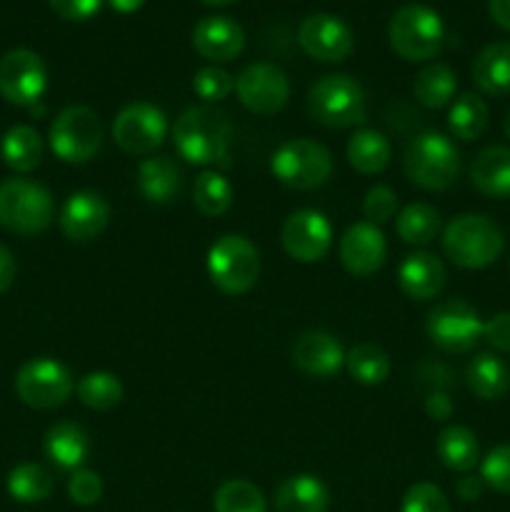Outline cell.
<instances>
[{"instance_id": "26", "label": "cell", "mask_w": 510, "mask_h": 512, "mask_svg": "<svg viewBox=\"0 0 510 512\" xmlns=\"http://www.w3.org/2000/svg\"><path fill=\"white\" fill-rule=\"evenodd\" d=\"M43 450L58 468L78 470L90 455V438L78 423H55L45 433Z\"/></svg>"}, {"instance_id": "12", "label": "cell", "mask_w": 510, "mask_h": 512, "mask_svg": "<svg viewBox=\"0 0 510 512\" xmlns=\"http://www.w3.org/2000/svg\"><path fill=\"white\" fill-rule=\"evenodd\" d=\"M168 135V118L153 103H130L115 115L113 140L128 155H153Z\"/></svg>"}, {"instance_id": "49", "label": "cell", "mask_w": 510, "mask_h": 512, "mask_svg": "<svg viewBox=\"0 0 510 512\" xmlns=\"http://www.w3.org/2000/svg\"><path fill=\"white\" fill-rule=\"evenodd\" d=\"M490 18L510 33V0H488Z\"/></svg>"}, {"instance_id": "1", "label": "cell", "mask_w": 510, "mask_h": 512, "mask_svg": "<svg viewBox=\"0 0 510 512\" xmlns=\"http://www.w3.org/2000/svg\"><path fill=\"white\" fill-rule=\"evenodd\" d=\"M235 128L228 113L215 105H193L175 120L173 143L180 158L193 165H230Z\"/></svg>"}, {"instance_id": "46", "label": "cell", "mask_w": 510, "mask_h": 512, "mask_svg": "<svg viewBox=\"0 0 510 512\" xmlns=\"http://www.w3.org/2000/svg\"><path fill=\"white\" fill-rule=\"evenodd\" d=\"M425 413H428L430 420L443 423V420H448L450 415H453V400H450V395L445 393V390L435 388L433 393L425 398Z\"/></svg>"}, {"instance_id": "41", "label": "cell", "mask_w": 510, "mask_h": 512, "mask_svg": "<svg viewBox=\"0 0 510 512\" xmlns=\"http://www.w3.org/2000/svg\"><path fill=\"white\" fill-rule=\"evenodd\" d=\"M403 512H450V503L443 490L433 483H415L410 485L408 493L403 495Z\"/></svg>"}, {"instance_id": "34", "label": "cell", "mask_w": 510, "mask_h": 512, "mask_svg": "<svg viewBox=\"0 0 510 512\" xmlns=\"http://www.w3.org/2000/svg\"><path fill=\"white\" fill-rule=\"evenodd\" d=\"M395 233L408 245H430L440 233V213L428 203H410L395 218Z\"/></svg>"}, {"instance_id": "35", "label": "cell", "mask_w": 510, "mask_h": 512, "mask_svg": "<svg viewBox=\"0 0 510 512\" xmlns=\"http://www.w3.org/2000/svg\"><path fill=\"white\" fill-rule=\"evenodd\" d=\"M345 368L360 385H383L390 378V358L380 345L360 343L345 353Z\"/></svg>"}, {"instance_id": "3", "label": "cell", "mask_w": 510, "mask_h": 512, "mask_svg": "<svg viewBox=\"0 0 510 512\" xmlns=\"http://www.w3.org/2000/svg\"><path fill=\"white\" fill-rule=\"evenodd\" d=\"M403 170L410 183L423 190H448L460 175V153L448 135L425 130L415 135L403 155Z\"/></svg>"}, {"instance_id": "43", "label": "cell", "mask_w": 510, "mask_h": 512, "mask_svg": "<svg viewBox=\"0 0 510 512\" xmlns=\"http://www.w3.org/2000/svg\"><path fill=\"white\" fill-rule=\"evenodd\" d=\"M395 210H398V195H395V190H390L388 185H373V188L365 193L363 215L368 218V223H388L395 215Z\"/></svg>"}, {"instance_id": "15", "label": "cell", "mask_w": 510, "mask_h": 512, "mask_svg": "<svg viewBox=\"0 0 510 512\" xmlns=\"http://www.w3.org/2000/svg\"><path fill=\"white\" fill-rule=\"evenodd\" d=\"M280 243L295 263H318L333 248V225L320 210H295L283 223Z\"/></svg>"}, {"instance_id": "45", "label": "cell", "mask_w": 510, "mask_h": 512, "mask_svg": "<svg viewBox=\"0 0 510 512\" xmlns=\"http://www.w3.org/2000/svg\"><path fill=\"white\" fill-rule=\"evenodd\" d=\"M483 338L493 350L510 355V310L495 313L493 318L483 325Z\"/></svg>"}, {"instance_id": "27", "label": "cell", "mask_w": 510, "mask_h": 512, "mask_svg": "<svg viewBox=\"0 0 510 512\" xmlns=\"http://www.w3.org/2000/svg\"><path fill=\"white\" fill-rule=\"evenodd\" d=\"M465 385L480 400H500L510 390V365L495 353H478L465 368Z\"/></svg>"}, {"instance_id": "30", "label": "cell", "mask_w": 510, "mask_h": 512, "mask_svg": "<svg viewBox=\"0 0 510 512\" xmlns=\"http://www.w3.org/2000/svg\"><path fill=\"white\" fill-rule=\"evenodd\" d=\"M0 155L15 173H33L43 160V138L30 125H13L0 140Z\"/></svg>"}, {"instance_id": "51", "label": "cell", "mask_w": 510, "mask_h": 512, "mask_svg": "<svg viewBox=\"0 0 510 512\" xmlns=\"http://www.w3.org/2000/svg\"><path fill=\"white\" fill-rule=\"evenodd\" d=\"M205 5H215V8H225V5H233L235 0H203Z\"/></svg>"}, {"instance_id": "13", "label": "cell", "mask_w": 510, "mask_h": 512, "mask_svg": "<svg viewBox=\"0 0 510 512\" xmlns=\"http://www.w3.org/2000/svg\"><path fill=\"white\" fill-rule=\"evenodd\" d=\"M48 88L43 58L28 48H15L0 58V95L10 105L33 108Z\"/></svg>"}, {"instance_id": "37", "label": "cell", "mask_w": 510, "mask_h": 512, "mask_svg": "<svg viewBox=\"0 0 510 512\" xmlns=\"http://www.w3.org/2000/svg\"><path fill=\"white\" fill-rule=\"evenodd\" d=\"M75 393H78V400L85 405V408L108 413V410L118 408L125 390H123V383H120L113 373L95 370V373L83 375V378L78 380Z\"/></svg>"}, {"instance_id": "39", "label": "cell", "mask_w": 510, "mask_h": 512, "mask_svg": "<svg viewBox=\"0 0 510 512\" xmlns=\"http://www.w3.org/2000/svg\"><path fill=\"white\" fill-rule=\"evenodd\" d=\"M193 90L205 103H220L235 90V78L218 65H205L193 75Z\"/></svg>"}, {"instance_id": "32", "label": "cell", "mask_w": 510, "mask_h": 512, "mask_svg": "<svg viewBox=\"0 0 510 512\" xmlns=\"http://www.w3.org/2000/svg\"><path fill=\"white\" fill-rule=\"evenodd\" d=\"M490 110L485 100L475 93H463L450 103L448 128L463 143H473L488 130Z\"/></svg>"}, {"instance_id": "40", "label": "cell", "mask_w": 510, "mask_h": 512, "mask_svg": "<svg viewBox=\"0 0 510 512\" xmlns=\"http://www.w3.org/2000/svg\"><path fill=\"white\" fill-rule=\"evenodd\" d=\"M480 478L495 493L510 495V443L498 445L480 460Z\"/></svg>"}, {"instance_id": "4", "label": "cell", "mask_w": 510, "mask_h": 512, "mask_svg": "<svg viewBox=\"0 0 510 512\" xmlns=\"http://www.w3.org/2000/svg\"><path fill=\"white\" fill-rule=\"evenodd\" d=\"M388 40L395 55L408 63L433 60L445 45L443 18L430 5L408 3L395 10L390 18Z\"/></svg>"}, {"instance_id": "50", "label": "cell", "mask_w": 510, "mask_h": 512, "mask_svg": "<svg viewBox=\"0 0 510 512\" xmlns=\"http://www.w3.org/2000/svg\"><path fill=\"white\" fill-rule=\"evenodd\" d=\"M110 8L115 10V13H135V10H140L145 5V0H108Z\"/></svg>"}, {"instance_id": "29", "label": "cell", "mask_w": 510, "mask_h": 512, "mask_svg": "<svg viewBox=\"0 0 510 512\" xmlns=\"http://www.w3.org/2000/svg\"><path fill=\"white\" fill-rule=\"evenodd\" d=\"M345 155H348V163L353 170L363 175H378L388 168L393 148H390V140L380 130L365 128L350 135Z\"/></svg>"}, {"instance_id": "7", "label": "cell", "mask_w": 510, "mask_h": 512, "mask_svg": "<svg viewBox=\"0 0 510 512\" xmlns=\"http://www.w3.org/2000/svg\"><path fill=\"white\" fill-rule=\"evenodd\" d=\"M210 283L225 295H245L260 278V253L245 235H223L208 250Z\"/></svg>"}, {"instance_id": "8", "label": "cell", "mask_w": 510, "mask_h": 512, "mask_svg": "<svg viewBox=\"0 0 510 512\" xmlns=\"http://www.w3.org/2000/svg\"><path fill=\"white\" fill-rule=\"evenodd\" d=\"M275 180L290 190H315L333 175V155L310 138H293L280 145L270 158Z\"/></svg>"}, {"instance_id": "24", "label": "cell", "mask_w": 510, "mask_h": 512, "mask_svg": "<svg viewBox=\"0 0 510 512\" xmlns=\"http://www.w3.org/2000/svg\"><path fill=\"white\" fill-rule=\"evenodd\" d=\"M328 505V485L310 473L290 475L275 490V510L278 512H328Z\"/></svg>"}, {"instance_id": "42", "label": "cell", "mask_w": 510, "mask_h": 512, "mask_svg": "<svg viewBox=\"0 0 510 512\" xmlns=\"http://www.w3.org/2000/svg\"><path fill=\"white\" fill-rule=\"evenodd\" d=\"M68 495L75 505L90 508V505H95L103 498V480H100V475L95 470H73V475L68 478Z\"/></svg>"}, {"instance_id": "33", "label": "cell", "mask_w": 510, "mask_h": 512, "mask_svg": "<svg viewBox=\"0 0 510 512\" xmlns=\"http://www.w3.org/2000/svg\"><path fill=\"white\" fill-rule=\"evenodd\" d=\"M235 190L218 170H203L193 183V205L205 218H220L233 208Z\"/></svg>"}, {"instance_id": "6", "label": "cell", "mask_w": 510, "mask_h": 512, "mask_svg": "<svg viewBox=\"0 0 510 512\" xmlns=\"http://www.w3.org/2000/svg\"><path fill=\"white\" fill-rule=\"evenodd\" d=\"M55 203L48 188L28 178L0 183V225L15 235H38L53 223Z\"/></svg>"}, {"instance_id": "9", "label": "cell", "mask_w": 510, "mask_h": 512, "mask_svg": "<svg viewBox=\"0 0 510 512\" xmlns=\"http://www.w3.org/2000/svg\"><path fill=\"white\" fill-rule=\"evenodd\" d=\"M48 145L68 165H83L95 158L103 145V123L88 105H68L50 123Z\"/></svg>"}, {"instance_id": "5", "label": "cell", "mask_w": 510, "mask_h": 512, "mask_svg": "<svg viewBox=\"0 0 510 512\" xmlns=\"http://www.w3.org/2000/svg\"><path fill=\"white\" fill-rule=\"evenodd\" d=\"M308 113L323 128H353L368 120L365 90L350 75H325L308 90Z\"/></svg>"}, {"instance_id": "31", "label": "cell", "mask_w": 510, "mask_h": 512, "mask_svg": "<svg viewBox=\"0 0 510 512\" xmlns=\"http://www.w3.org/2000/svg\"><path fill=\"white\" fill-rule=\"evenodd\" d=\"M458 90V75L445 63H430L415 75L413 95L423 108L440 110L453 103Z\"/></svg>"}, {"instance_id": "23", "label": "cell", "mask_w": 510, "mask_h": 512, "mask_svg": "<svg viewBox=\"0 0 510 512\" xmlns=\"http://www.w3.org/2000/svg\"><path fill=\"white\" fill-rule=\"evenodd\" d=\"M183 173L168 155H148L138 165V190L148 203L168 205L178 198Z\"/></svg>"}, {"instance_id": "38", "label": "cell", "mask_w": 510, "mask_h": 512, "mask_svg": "<svg viewBox=\"0 0 510 512\" xmlns=\"http://www.w3.org/2000/svg\"><path fill=\"white\" fill-rule=\"evenodd\" d=\"M215 512H268L263 493L250 480H228L215 490Z\"/></svg>"}, {"instance_id": "17", "label": "cell", "mask_w": 510, "mask_h": 512, "mask_svg": "<svg viewBox=\"0 0 510 512\" xmlns=\"http://www.w3.org/2000/svg\"><path fill=\"white\" fill-rule=\"evenodd\" d=\"M110 223V205L95 190H78L63 203L58 225L63 235L73 243H90L100 238Z\"/></svg>"}, {"instance_id": "52", "label": "cell", "mask_w": 510, "mask_h": 512, "mask_svg": "<svg viewBox=\"0 0 510 512\" xmlns=\"http://www.w3.org/2000/svg\"><path fill=\"white\" fill-rule=\"evenodd\" d=\"M503 130H505V138L510 140V110L505 113V118H503Z\"/></svg>"}, {"instance_id": "10", "label": "cell", "mask_w": 510, "mask_h": 512, "mask_svg": "<svg viewBox=\"0 0 510 512\" xmlns=\"http://www.w3.org/2000/svg\"><path fill=\"white\" fill-rule=\"evenodd\" d=\"M73 390L75 380L70 370L60 360L45 355L28 360L15 373V395L20 403L33 410L60 408L73 395Z\"/></svg>"}, {"instance_id": "36", "label": "cell", "mask_w": 510, "mask_h": 512, "mask_svg": "<svg viewBox=\"0 0 510 512\" xmlns=\"http://www.w3.org/2000/svg\"><path fill=\"white\" fill-rule=\"evenodd\" d=\"M8 493L18 503L35 505L43 503L53 493V478L48 470L38 463H20L8 475Z\"/></svg>"}, {"instance_id": "19", "label": "cell", "mask_w": 510, "mask_h": 512, "mask_svg": "<svg viewBox=\"0 0 510 512\" xmlns=\"http://www.w3.org/2000/svg\"><path fill=\"white\" fill-rule=\"evenodd\" d=\"M293 365L308 378L328 380L345 365V350L335 335L325 330H308L293 343Z\"/></svg>"}, {"instance_id": "47", "label": "cell", "mask_w": 510, "mask_h": 512, "mask_svg": "<svg viewBox=\"0 0 510 512\" xmlns=\"http://www.w3.org/2000/svg\"><path fill=\"white\" fill-rule=\"evenodd\" d=\"M485 490V483L480 475H470L465 473L463 478L458 480V485H455V493H458L460 500H465V503H475V500L483 495Z\"/></svg>"}, {"instance_id": "22", "label": "cell", "mask_w": 510, "mask_h": 512, "mask_svg": "<svg viewBox=\"0 0 510 512\" xmlns=\"http://www.w3.org/2000/svg\"><path fill=\"white\" fill-rule=\"evenodd\" d=\"M470 183L480 195L493 200L510 198V148L488 145L470 163Z\"/></svg>"}, {"instance_id": "28", "label": "cell", "mask_w": 510, "mask_h": 512, "mask_svg": "<svg viewBox=\"0 0 510 512\" xmlns=\"http://www.w3.org/2000/svg\"><path fill=\"white\" fill-rule=\"evenodd\" d=\"M438 460L453 473H470L480 463V443L475 433L465 425H448L435 440Z\"/></svg>"}, {"instance_id": "21", "label": "cell", "mask_w": 510, "mask_h": 512, "mask_svg": "<svg viewBox=\"0 0 510 512\" xmlns=\"http://www.w3.org/2000/svg\"><path fill=\"white\" fill-rule=\"evenodd\" d=\"M398 285L418 303L438 298L445 285L443 263L433 253H410L398 268Z\"/></svg>"}, {"instance_id": "25", "label": "cell", "mask_w": 510, "mask_h": 512, "mask_svg": "<svg viewBox=\"0 0 510 512\" xmlns=\"http://www.w3.org/2000/svg\"><path fill=\"white\" fill-rule=\"evenodd\" d=\"M473 83L480 93L490 98H505L510 95V43L498 40L490 43L475 55L473 60Z\"/></svg>"}, {"instance_id": "16", "label": "cell", "mask_w": 510, "mask_h": 512, "mask_svg": "<svg viewBox=\"0 0 510 512\" xmlns=\"http://www.w3.org/2000/svg\"><path fill=\"white\" fill-rule=\"evenodd\" d=\"M298 43L310 58L320 63H343L355 48V35L343 18L315 13L300 23Z\"/></svg>"}, {"instance_id": "11", "label": "cell", "mask_w": 510, "mask_h": 512, "mask_svg": "<svg viewBox=\"0 0 510 512\" xmlns=\"http://www.w3.org/2000/svg\"><path fill=\"white\" fill-rule=\"evenodd\" d=\"M483 320L478 310L465 300H443L435 305L425 320V333L430 343L443 353H470L483 340Z\"/></svg>"}, {"instance_id": "18", "label": "cell", "mask_w": 510, "mask_h": 512, "mask_svg": "<svg viewBox=\"0 0 510 512\" xmlns=\"http://www.w3.org/2000/svg\"><path fill=\"white\" fill-rule=\"evenodd\" d=\"M340 263L355 278H370L378 273L385 263L388 255V245H385V235L378 225L368 223H355L340 238Z\"/></svg>"}, {"instance_id": "48", "label": "cell", "mask_w": 510, "mask_h": 512, "mask_svg": "<svg viewBox=\"0 0 510 512\" xmlns=\"http://www.w3.org/2000/svg\"><path fill=\"white\" fill-rule=\"evenodd\" d=\"M15 273H18V265H15L13 253L0 245V293H5L15 283Z\"/></svg>"}, {"instance_id": "44", "label": "cell", "mask_w": 510, "mask_h": 512, "mask_svg": "<svg viewBox=\"0 0 510 512\" xmlns=\"http://www.w3.org/2000/svg\"><path fill=\"white\" fill-rule=\"evenodd\" d=\"M48 5L58 18L78 23V20H90L98 15L103 0H48Z\"/></svg>"}, {"instance_id": "2", "label": "cell", "mask_w": 510, "mask_h": 512, "mask_svg": "<svg viewBox=\"0 0 510 512\" xmlns=\"http://www.w3.org/2000/svg\"><path fill=\"white\" fill-rule=\"evenodd\" d=\"M505 235L495 220L480 213L455 215L443 230V253L453 265L483 270L503 255Z\"/></svg>"}, {"instance_id": "14", "label": "cell", "mask_w": 510, "mask_h": 512, "mask_svg": "<svg viewBox=\"0 0 510 512\" xmlns=\"http://www.w3.org/2000/svg\"><path fill=\"white\" fill-rule=\"evenodd\" d=\"M235 93L243 108L255 115H273L285 108L290 98V80L278 65L253 63L245 65L235 78Z\"/></svg>"}, {"instance_id": "20", "label": "cell", "mask_w": 510, "mask_h": 512, "mask_svg": "<svg viewBox=\"0 0 510 512\" xmlns=\"http://www.w3.org/2000/svg\"><path fill=\"white\" fill-rule=\"evenodd\" d=\"M190 40H193L195 53L203 55L210 63H230L245 48L243 28L228 15H208L198 20Z\"/></svg>"}]
</instances>
